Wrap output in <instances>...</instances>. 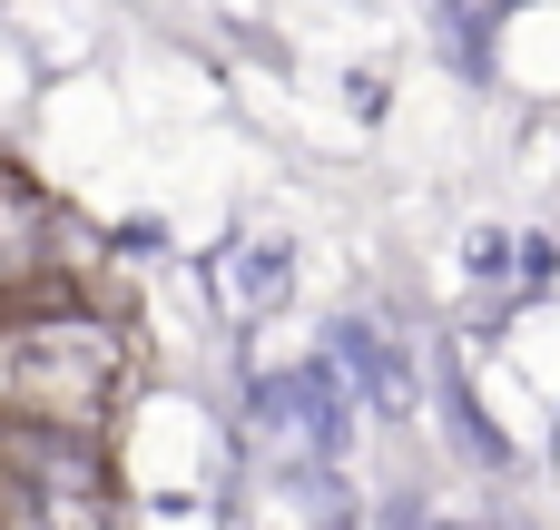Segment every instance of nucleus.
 Masks as SVG:
<instances>
[{"label": "nucleus", "mask_w": 560, "mask_h": 530, "mask_svg": "<svg viewBox=\"0 0 560 530\" xmlns=\"http://www.w3.org/2000/svg\"><path fill=\"white\" fill-rule=\"evenodd\" d=\"M10 187H20V177H10V167H0V197H10Z\"/></svg>", "instance_id": "7ed1b4c3"}, {"label": "nucleus", "mask_w": 560, "mask_h": 530, "mask_svg": "<svg viewBox=\"0 0 560 530\" xmlns=\"http://www.w3.org/2000/svg\"><path fill=\"white\" fill-rule=\"evenodd\" d=\"M128 393V334L69 295H20L0 305V423L39 433H89L108 443V413Z\"/></svg>", "instance_id": "f257e3e1"}, {"label": "nucleus", "mask_w": 560, "mask_h": 530, "mask_svg": "<svg viewBox=\"0 0 560 530\" xmlns=\"http://www.w3.org/2000/svg\"><path fill=\"white\" fill-rule=\"evenodd\" d=\"M59 216L30 197V187H10L0 197V305H20V295H49L59 285Z\"/></svg>", "instance_id": "f03ea898"}]
</instances>
